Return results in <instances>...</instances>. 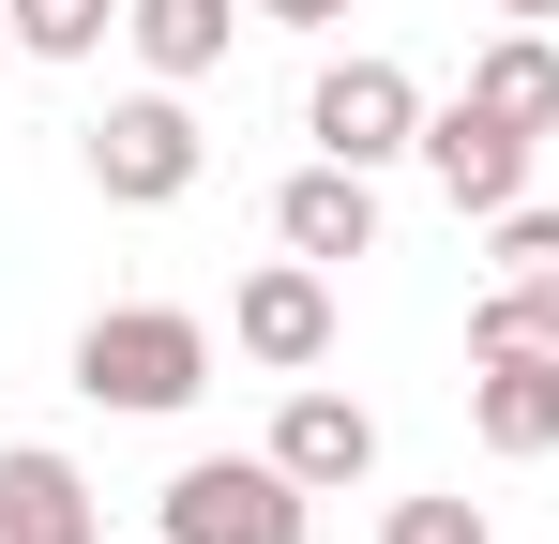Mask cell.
I'll list each match as a JSON object with an SVG mask.
<instances>
[{
    "mask_svg": "<svg viewBox=\"0 0 559 544\" xmlns=\"http://www.w3.org/2000/svg\"><path fill=\"white\" fill-rule=\"evenodd\" d=\"M273 243L287 258H378V167H333V152H318V167H287L273 181Z\"/></svg>",
    "mask_w": 559,
    "mask_h": 544,
    "instance_id": "obj_8",
    "label": "cell"
},
{
    "mask_svg": "<svg viewBox=\"0 0 559 544\" xmlns=\"http://www.w3.org/2000/svg\"><path fill=\"white\" fill-rule=\"evenodd\" d=\"M227 31H242V0H121V46H136L167 91L212 76V61H227Z\"/></svg>",
    "mask_w": 559,
    "mask_h": 544,
    "instance_id": "obj_10",
    "label": "cell"
},
{
    "mask_svg": "<svg viewBox=\"0 0 559 544\" xmlns=\"http://www.w3.org/2000/svg\"><path fill=\"white\" fill-rule=\"evenodd\" d=\"M468 424H484V453H559V378H530V363H468Z\"/></svg>",
    "mask_w": 559,
    "mask_h": 544,
    "instance_id": "obj_11",
    "label": "cell"
},
{
    "mask_svg": "<svg viewBox=\"0 0 559 544\" xmlns=\"http://www.w3.org/2000/svg\"><path fill=\"white\" fill-rule=\"evenodd\" d=\"M468 91H484L499 121H530V137H559V31H499V46L468 61Z\"/></svg>",
    "mask_w": 559,
    "mask_h": 544,
    "instance_id": "obj_12",
    "label": "cell"
},
{
    "mask_svg": "<svg viewBox=\"0 0 559 544\" xmlns=\"http://www.w3.org/2000/svg\"><path fill=\"white\" fill-rule=\"evenodd\" d=\"M0 544H106L92 469H76V453H46V439H15V453H0Z\"/></svg>",
    "mask_w": 559,
    "mask_h": 544,
    "instance_id": "obj_9",
    "label": "cell"
},
{
    "mask_svg": "<svg viewBox=\"0 0 559 544\" xmlns=\"http://www.w3.org/2000/svg\"><path fill=\"white\" fill-rule=\"evenodd\" d=\"M242 15H273V31H333L348 0H242Z\"/></svg>",
    "mask_w": 559,
    "mask_h": 544,
    "instance_id": "obj_17",
    "label": "cell"
},
{
    "mask_svg": "<svg viewBox=\"0 0 559 544\" xmlns=\"http://www.w3.org/2000/svg\"><path fill=\"white\" fill-rule=\"evenodd\" d=\"M530 152H545V137H530V121H499L484 91H454V106H424V181H439L454 212H484V227H499V212L530 197Z\"/></svg>",
    "mask_w": 559,
    "mask_h": 544,
    "instance_id": "obj_5",
    "label": "cell"
},
{
    "mask_svg": "<svg viewBox=\"0 0 559 544\" xmlns=\"http://www.w3.org/2000/svg\"><path fill=\"white\" fill-rule=\"evenodd\" d=\"M121 31V0H15V61H92Z\"/></svg>",
    "mask_w": 559,
    "mask_h": 544,
    "instance_id": "obj_14",
    "label": "cell"
},
{
    "mask_svg": "<svg viewBox=\"0 0 559 544\" xmlns=\"http://www.w3.org/2000/svg\"><path fill=\"white\" fill-rule=\"evenodd\" d=\"M378 544H499V530H484V499H393Z\"/></svg>",
    "mask_w": 559,
    "mask_h": 544,
    "instance_id": "obj_16",
    "label": "cell"
},
{
    "mask_svg": "<svg viewBox=\"0 0 559 544\" xmlns=\"http://www.w3.org/2000/svg\"><path fill=\"white\" fill-rule=\"evenodd\" d=\"M167 544H302L318 530V484H287L273 453H182L167 499H152Z\"/></svg>",
    "mask_w": 559,
    "mask_h": 544,
    "instance_id": "obj_2",
    "label": "cell"
},
{
    "mask_svg": "<svg viewBox=\"0 0 559 544\" xmlns=\"http://www.w3.org/2000/svg\"><path fill=\"white\" fill-rule=\"evenodd\" d=\"M227 348L273 363V378H318V363H333V272H318V258L242 272V287H227Z\"/></svg>",
    "mask_w": 559,
    "mask_h": 544,
    "instance_id": "obj_6",
    "label": "cell"
},
{
    "mask_svg": "<svg viewBox=\"0 0 559 544\" xmlns=\"http://www.w3.org/2000/svg\"><path fill=\"white\" fill-rule=\"evenodd\" d=\"M484 15H514V31H559V0H484Z\"/></svg>",
    "mask_w": 559,
    "mask_h": 544,
    "instance_id": "obj_18",
    "label": "cell"
},
{
    "mask_svg": "<svg viewBox=\"0 0 559 544\" xmlns=\"http://www.w3.org/2000/svg\"><path fill=\"white\" fill-rule=\"evenodd\" d=\"M287 469V484H318V499H333V484H364L378 469V409L364 393H333V378H287V409H273V439H258Z\"/></svg>",
    "mask_w": 559,
    "mask_h": 544,
    "instance_id": "obj_7",
    "label": "cell"
},
{
    "mask_svg": "<svg viewBox=\"0 0 559 544\" xmlns=\"http://www.w3.org/2000/svg\"><path fill=\"white\" fill-rule=\"evenodd\" d=\"M76 152H92V197H121V212H167V197H197V167H212V137H197V106H182L167 76L121 91Z\"/></svg>",
    "mask_w": 559,
    "mask_h": 544,
    "instance_id": "obj_3",
    "label": "cell"
},
{
    "mask_svg": "<svg viewBox=\"0 0 559 544\" xmlns=\"http://www.w3.org/2000/svg\"><path fill=\"white\" fill-rule=\"evenodd\" d=\"M76 393H92V409H136V424L197 409V393H212V318H182V303H106L92 333H76Z\"/></svg>",
    "mask_w": 559,
    "mask_h": 544,
    "instance_id": "obj_1",
    "label": "cell"
},
{
    "mask_svg": "<svg viewBox=\"0 0 559 544\" xmlns=\"http://www.w3.org/2000/svg\"><path fill=\"white\" fill-rule=\"evenodd\" d=\"M484 258H499V287H559V212H545V197H514V212L484 227Z\"/></svg>",
    "mask_w": 559,
    "mask_h": 544,
    "instance_id": "obj_15",
    "label": "cell"
},
{
    "mask_svg": "<svg viewBox=\"0 0 559 544\" xmlns=\"http://www.w3.org/2000/svg\"><path fill=\"white\" fill-rule=\"evenodd\" d=\"M302 137L333 167H393V152H424V76L378 61V46H348V61H318V91H302Z\"/></svg>",
    "mask_w": 559,
    "mask_h": 544,
    "instance_id": "obj_4",
    "label": "cell"
},
{
    "mask_svg": "<svg viewBox=\"0 0 559 544\" xmlns=\"http://www.w3.org/2000/svg\"><path fill=\"white\" fill-rule=\"evenodd\" d=\"M0 61H15V0H0Z\"/></svg>",
    "mask_w": 559,
    "mask_h": 544,
    "instance_id": "obj_19",
    "label": "cell"
},
{
    "mask_svg": "<svg viewBox=\"0 0 559 544\" xmlns=\"http://www.w3.org/2000/svg\"><path fill=\"white\" fill-rule=\"evenodd\" d=\"M468 363H530V378H559V287H484V303H468Z\"/></svg>",
    "mask_w": 559,
    "mask_h": 544,
    "instance_id": "obj_13",
    "label": "cell"
}]
</instances>
